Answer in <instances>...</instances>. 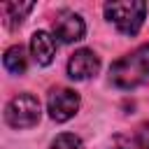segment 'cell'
I'll return each instance as SVG.
<instances>
[{
  "mask_svg": "<svg viewBox=\"0 0 149 149\" xmlns=\"http://www.w3.org/2000/svg\"><path fill=\"white\" fill-rule=\"evenodd\" d=\"M109 79L119 88H135L149 81V44L119 58L109 70Z\"/></svg>",
  "mask_w": 149,
  "mask_h": 149,
  "instance_id": "obj_1",
  "label": "cell"
},
{
  "mask_svg": "<svg viewBox=\"0 0 149 149\" xmlns=\"http://www.w3.org/2000/svg\"><path fill=\"white\" fill-rule=\"evenodd\" d=\"M105 14L107 19L123 33V35H135L144 21L147 14V5L140 0H130V2H107L105 5Z\"/></svg>",
  "mask_w": 149,
  "mask_h": 149,
  "instance_id": "obj_2",
  "label": "cell"
},
{
  "mask_svg": "<svg viewBox=\"0 0 149 149\" xmlns=\"http://www.w3.org/2000/svg\"><path fill=\"white\" fill-rule=\"evenodd\" d=\"M5 119L12 128H33L40 121V100L30 93H19L9 100Z\"/></svg>",
  "mask_w": 149,
  "mask_h": 149,
  "instance_id": "obj_3",
  "label": "cell"
},
{
  "mask_svg": "<svg viewBox=\"0 0 149 149\" xmlns=\"http://www.w3.org/2000/svg\"><path fill=\"white\" fill-rule=\"evenodd\" d=\"M51 30H54V35L61 42L70 44V42H77V40L84 37L86 26H84V21H81L79 14H74L70 9H63V12H56V16L51 21Z\"/></svg>",
  "mask_w": 149,
  "mask_h": 149,
  "instance_id": "obj_4",
  "label": "cell"
},
{
  "mask_svg": "<svg viewBox=\"0 0 149 149\" xmlns=\"http://www.w3.org/2000/svg\"><path fill=\"white\" fill-rule=\"evenodd\" d=\"M79 109V95L72 88H54L49 93V116L58 123L72 119Z\"/></svg>",
  "mask_w": 149,
  "mask_h": 149,
  "instance_id": "obj_5",
  "label": "cell"
},
{
  "mask_svg": "<svg viewBox=\"0 0 149 149\" xmlns=\"http://www.w3.org/2000/svg\"><path fill=\"white\" fill-rule=\"evenodd\" d=\"M98 68H100V61H98V56L91 49H79L68 61V74L72 79H79V81L93 77L98 72Z\"/></svg>",
  "mask_w": 149,
  "mask_h": 149,
  "instance_id": "obj_6",
  "label": "cell"
},
{
  "mask_svg": "<svg viewBox=\"0 0 149 149\" xmlns=\"http://www.w3.org/2000/svg\"><path fill=\"white\" fill-rule=\"evenodd\" d=\"M30 51H33V58L40 65H49L54 61V54H56V42H54V37L49 33L37 30L30 37Z\"/></svg>",
  "mask_w": 149,
  "mask_h": 149,
  "instance_id": "obj_7",
  "label": "cell"
},
{
  "mask_svg": "<svg viewBox=\"0 0 149 149\" xmlns=\"http://www.w3.org/2000/svg\"><path fill=\"white\" fill-rule=\"evenodd\" d=\"M5 68L12 72V74H23L26 72V65H28V61H26V51H23V47L21 44H16V47H9L7 51H5Z\"/></svg>",
  "mask_w": 149,
  "mask_h": 149,
  "instance_id": "obj_8",
  "label": "cell"
},
{
  "mask_svg": "<svg viewBox=\"0 0 149 149\" xmlns=\"http://www.w3.org/2000/svg\"><path fill=\"white\" fill-rule=\"evenodd\" d=\"M33 7H35L33 2H7V5H2V14H5L7 26L9 28H16Z\"/></svg>",
  "mask_w": 149,
  "mask_h": 149,
  "instance_id": "obj_9",
  "label": "cell"
},
{
  "mask_svg": "<svg viewBox=\"0 0 149 149\" xmlns=\"http://www.w3.org/2000/svg\"><path fill=\"white\" fill-rule=\"evenodd\" d=\"M51 149H81V140L72 133H63L51 142Z\"/></svg>",
  "mask_w": 149,
  "mask_h": 149,
  "instance_id": "obj_10",
  "label": "cell"
},
{
  "mask_svg": "<svg viewBox=\"0 0 149 149\" xmlns=\"http://www.w3.org/2000/svg\"><path fill=\"white\" fill-rule=\"evenodd\" d=\"M135 147L137 149H149V123H142L135 130Z\"/></svg>",
  "mask_w": 149,
  "mask_h": 149,
  "instance_id": "obj_11",
  "label": "cell"
}]
</instances>
